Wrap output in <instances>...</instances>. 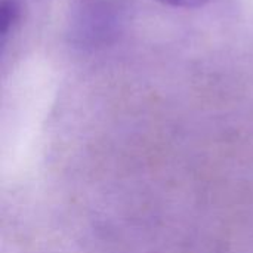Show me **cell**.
<instances>
[{"label": "cell", "instance_id": "6da1fadb", "mask_svg": "<svg viewBox=\"0 0 253 253\" xmlns=\"http://www.w3.org/2000/svg\"><path fill=\"white\" fill-rule=\"evenodd\" d=\"M21 16V6L18 0H1L0 4V37L1 44L6 43L7 36L18 24Z\"/></svg>", "mask_w": 253, "mask_h": 253}, {"label": "cell", "instance_id": "7a4b0ae2", "mask_svg": "<svg viewBox=\"0 0 253 253\" xmlns=\"http://www.w3.org/2000/svg\"><path fill=\"white\" fill-rule=\"evenodd\" d=\"M163 4L172 6V7H182V9H194L208 4L212 0H157Z\"/></svg>", "mask_w": 253, "mask_h": 253}]
</instances>
